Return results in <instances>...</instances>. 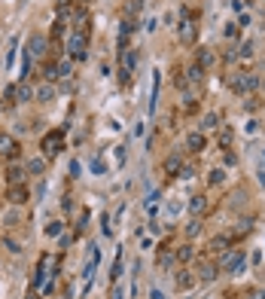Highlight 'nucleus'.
<instances>
[{"instance_id":"1","label":"nucleus","mask_w":265,"mask_h":299,"mask_svg":"<svg viewBox=\"0 0 265 299\" xmlns=\"http://www.w3.org/2000/svg\"><path fill=\"white\" fill-rule=\"evenodd\" d=\"M216 266H220V272H229V275H244L247 272V257H244L241 247H229L220 254Z\"/></svg>"},{"instance_id":"2","label":"nucleus","mask_w":265,"mask_h":299,"mask_svg":"<svg viewBox=\"0 0 265 299\" xmlns=\"http://www.w3.org/2000/svg\"><path fill=\"white\" fill-rule=\"evenodd\" d=\"M64 150V129H52V131H46L43 134V141H40V153L43 159H55Z\"/></svg>"},{"instance_id":"3","label":"nucleus","mask_w":265,"mask_h":299,"mask_svg":"<svg viewBox=\"0 0 265 299\" xmlns=\"http://www.w3.org/2000/svg\"><path fill=\"white\" fill-rule=\"evenodd\" d=\"M177 37L183 46H195V37H198V25H195V19L186 6H183V13H180V25H177Z\"/></svg>"},{"instance_id":"4","label":"nucleus","mask_w":265,"mask_h":299,"mask_svg":"<svg viewBox=\"0 0 265 299\" xmlns=\"http://www.w3.org/2000/svg\"><path fill=\"white\" fill-rule=\"evenodd\" d=\"M229 86H232L235 95H253V92L259 89V76L256 74H235L229 79Z\"/></svg>"},{"instance_id":"5","label":"nucleus","mask_w":265,"mask_h":299,"mask_svg":"<svg viewBox=\"0 0 265 299\" xmlns=\"http://www.w3.org/2000/svg\"><path fill=\"white\" fill-rule=\"evenodd\" d=\"M0 156L9 159V162H16V159L21 156V144L9 131H0Z\"/></svg>"},{"instance_id":"6","label":"nucleus","mask_w":265,"mask_h":299,"mask_svg":"<svg viewBox=\"0 0 265 299\" xmlns=\"http://www.w3.org/2000/svg\"><path fill=\"white\" fill-rule=\"evenodd\" d=\"M28 199H31V189L25 187V183H9L6 187V202L9 205L21 208V205H28Z\"/></svg>"},{"instance_id":"7","label":"nucleus","mask_w":265,"mask_h":299,"mask_svg":"<svg viewBox=\"0 0 265 299\" xmlns=\"http://www.w3.org/2000/svg\"><path fill=\"white\" fill-rule=\"evenodd\" d=\"M216 272H220V266H216L213 260H207V257L195 260V275H198V281H213Z\"/></svg>"},{"instance_id":"8","label":"nucleus","mask_w":265,"mask_h":299,"mask_svg":"<svg viewBox=\"0 0 265 299\" xmlns=\"http://www.w3.org/2000/svg\"><path fill=\"white\" fill-rule=\"evenodd\" d=\"M28 52H31V58H43L46 52H49V40H46V34H31V43H28Z\"/></svg>"},{"instance_id":"9","label":"nucleus","mask_w":265,"mask_h":299,"mask_svg":"<svg viewBox=\"0 0 265 299\" xmlns=\"http://www.w3.org/2000/svg\"><path fill=\"white\" fill-rule=\"evenodd\" d=\"M174 284H177V290H192L195 284H198V275H195V269H180L177 272V278H174Z\"/></svg>"},{"instance_id":"10","label":"nucleus","mask_w":265,"mask_h":299,"mask_svg":"<svg viewBox=\"0 0 265 299\" xmlns=\"http://www.w3.org/2000/svg\"><path fill=\"white\" fill-rule=\"evenodd\" d=\"M195 64L201 67V71H211V67L216 64V55H213V49H195Z\"/></svg>"},{"instance_id":"11","label":"nucleus","mask_w":265,"mask_h":299,"mask_svg":"<svg viewBox=\"0 0 265 299\" xmlns=\"http://www.w3.org/2000/svg\"><path fill=\"white\" fill-rule=\"evenodd\" d=\"M46 269H49V257H40V262H37V272H34V281H31V287H34V290H37V287L40 284H46Z\"/></svg>"},{"instance_id":"12","label":"nucleus","mask_w":265,"mask_h":299,"mask_svg":"<svg viewBox=\"0 0 265 299\" xmlns=\"http://www.w3.org/2000/svg\"><path fill=\"white\" fill-rule=\"evenodd\" d=\"M6 180L9 183H25L28 180V168L25 165H9L6 168Z\"/></svg>"},{"instance_id":"13","label":"nucleus","mask_w":265,"mask_h":299,"mask_svg":"<svg viewBox=\"0 0 265 299\" xmlns=\"http://www.w3.org/2000/svg\"><path fill=\"white\" fill-rule=\"evenodd\" d=\"M28 101H34V89L28 83H18L16 86V104H28Z\"/></svg>"},{"instance_id":"14","label":"nucleus","mask_w":265,"mask_h":299,"mask_svg":"<svg viewBox=\"0 0 265 299\" xmlns=\"http://www.w3.org/2000/svg\"><path fill=\"white\" fill-rule=\"evenodd\" d=\"M229 244H232V235H216V238L211 241V254L220 257L223 250H229Z\"/></svg>"},{"instance_id":"15","label":"nucleus","mask_w":265,"mask_h":299,"mask_svg":"<svg viewBox=\"0 0 265 299\" xmlns=\"http://www.w3.org/2000/svg\"><path fill=\"white\" fill-rule=\"evenodd\" d=\"M174 262H177V260H174V250H171V247L165 244L162 250H159V269H162V272H165L168 266H174Z\"/></svg>"},{"instance_id":"16","label":"nucleus","mask_w":265,"mask_h":299,"mask_svg":"<svg viewBox=\"0 0 265 299\" xmlns=\"http://www.w3.org/2000/svg\"><path fill=\"white\" fill-rule=\"evenodd\" d=\"M28 174H34V177H40L43 174V171H46V159L43 156H37V159H28Z\"/></svg>"},{"instance_id":"17","label":"nucleus","mask_w":265,"mask_h":299,"mask_svg":"<svg viewBox=\"0 0 265 299\" xmlns=\"http://www.w3.org/2000/svg\"><path fill=\"white\" fill-rule=\"evenodd\" d=\"M180 168H183V156H177V153H174V156H168V159H165V171H168L171 177L180 174Z\"/></svg>"},{"instance_id":"18","label":"nucleus","mask_w":265,"mask_h":299,"mask_svg":"<svg viewBox=\"0 0 265 299\" xmlns=\"http://www.w3.org/2000/svg\"><path fill=\"white\" fill-rule=\"evenodd\" d=\"M186 147L192 150V153H201V150H204V134H201V131H192V134L186 137Z\"/></svg>"},{"instance_id":"19","label":"nucleus","mask_w":265,"mask_h":299,"mask_svg":"<svg viewBox=\"0 0 265 299\" xmlns=\"http://www.w3.org/2000/svg\"><path fill=\"white\" fill-rule=\"evenodd\" d=\"M192 257H195V247H192V244H180V247L174 250V260H177V262H189Z\"/></svg>"},{"instance_id":"20","label":"nucleus","mask_w":265,"mask_h":299,"mask_svg":"<svg viewBox=\"0 0 265 299\" xmlns=\"http://www.w3.org/2000/svg\"><path fill=\"white\" fill-rule=\"evenodd\" d=\"M204 208H207V199H204V195H192V199H189V211H192L195 217H201Z\"/></svg>"},{"instance_id":"21","label":"nucleus","mask_w":265,"mask_h":299,"mask_svg":"<svg viewBox=\"0 0 265 299\" xmlns=\"http://www.w3.org/2000/svg\"><path fill=\"white\" fill-rule=\"evenodd\" d=\"M34 98H37V101H46V104H49V101L55 98V89H52L49 83H43V86H40L37 92H34Z\"/></svg>"},{"instance_id":"22","label":"nucleus","mask_w":265,"mask_h":299,"mask_svg":"<svg viewBox=\"0 0 265 299\" xmlns=\"http://www.w3.org/2000/svg\"><path fill=\"white\" fill-rule=\"evenodd\" d=\"M43 79H46V83H55V79H58V64H55V61L43 64Z\"/></svg>"},{"instance_id":"23","label":"nucleus","mask_w":265,"mask_h":299,"mask_svg":"<svg viewBox=\"0 0 265 299\" xmlns=\"http://www.w3.org/2000/svg\"><path fill=\"white\" fill-rule=\"evenodd\" d=\"M159 86H162V76L159 71L153 74V101H149V113H156V104H159Z\"/></svg>"},{"instance_id":"24","label":"nucleus","mask_w":265,"mask_h":299,"mask_svg":"<svg viewBox=\"0 0 265 299\" xmlns=\"http://www.w3.org/2000/svg\"><path fill=\"white\" fill-rule=\"evenodd\" d=\"M141 16V0H128V6H125V21H134Z\"/></svg>"},{"instance_id":"25","label":"nucleus","mask_w":265,"mask_h":299,"mask_svg":"<svg viewBox=\"0 0 265 299\" xmlns=\"http://www.w3.org/2000/svg\"><path fill=\"white\" fill-rule=\"evenodd\" d=\"M122 266H125V260H122V250L116 254V262H113V272H110V281L116 284L119 281V275H122Z\"/></svg>"},{"instance_id":"26","label":"nucleus","mask_w":265,"mask_h":299,"mask_svg":"<svg viewBox=\"0 0 265 299\" xmlns=\"http://www.w3.org/2000/svg\"><path fill=\"white\" fill-rule=\"evenodd\" d=\"M223 180H226V171L223 168H213L211 174H207V183H211V187H220Z\"/></svg>"},{"instance_id":"27","label":"nucleus","mask_w":265,"mask_h":299,"mask_svg":"<svg viewBox=\"0 0 265 299\" xmlns=\"http://www.w3.org/2000/svg\"><path fill=\"white\" fill-rule=\"evenodd\" d=\"M232 137H235V134H232V129H229V125H223V131H220V147H223V150H229V147H232Z\"/></svg>"},{"instance_id":"28","label":"nucleus","mask_w":265,"mask_h":299,"mask_svg":"<svg viewBox=\"0 0 265 299\" xmlns=\"http://www.w3.org/2000/svg\"><path fill=\"white\" fill-rule=\"evenodd\" d=\"M116 83H119V86H128V83H131V71H128V67H122V64H119V71H116Z\"/></svg>"},{"instance_id":"29","label":"nucleus","mask_w":265,"mask_h":299,"mask_svg":"<svg viewBox=\"0 0 265 299\" xmlns=\"http://www.w3.org/2000/svg\"><path fill=\"white\" fill-rule=\"evenodd\" d=\"M201 129H207V131H211V129H220V116H216V113H207L204 122H201Z\"/></svg>"},{"instance_id":"30","label":"nucleus","mask_w":265,"mask_h":299,"mask_svg":"<svg viewBox=\"0 0 265 299\" xmlns=\"http://www.w3.org/2000/svg\"><path fill=\"white\" fill-rule=\"evenodd\" d=\"M71 71H73V61H71V58H64V61H58V79H64V76H71Z\"/></svg>"},{"instance_id":"31","label":"nucleus","mask_w":265,"mask_h":299,"mask_svg":"<svg viewBox=\"0 0 265 299\" xmlns=\"http://www.w3.org/2000/svg\"><path fill=\"white\" fill-rule=\"evenodd\" d=\"M235 52H238V58H250V55H253V43H250V40H244Z\"/></svg>"},{"instance_id":"32","label":"nucleus","mask_w":265,"mask_h":299,"mask_svg":"<svg viewBox=\"0 0 265 299\" xmlns=\"http://www.w3.org/2000/svg\"><path fill=\"white\" fill-rule=\"evenodd\" d=\"M16 52H18V37H13V40H9V52H6V67L16 61Z\"/></svg>"},{"instance_id":"33","label":"nucleus","mask_w":265,"mask_h":299,"mask_svg":"<svg viewBox=\"0 0 265 299\" xmlns=\"http://www.w3.org/2000/svg\"><path fill=\"white\" fill-rule=\"evenodd\" d=\"M201 76H204V71L192 61V64H189V83H201Z\"/></svg>"},{"instance_id":"34","label":"nucleus","mask_w":265,"mask_h":299,"mask_svg":"<svg viewBox=\"0 0 265 299\" xmlns=\"http://www.w3.org/2000/svg\"><path fill=\"white\" fill-rule=\"evenodd\" d=\"M61 229H64V226H61L58 220H52L49 226H46V235H49V238H55V235H61Z\"/></svg>"},{"instance_id":"35","label":"nucleus","mask_w":265,"mask_h":299,"mask_svg":"<svg viewBox=\"0 0 265 299\" xmlns=\"http://www.w3.org/2000/svg\"><path fill=\"white\" fill-rule=\"evenodd\" d=\"M198 232H201V220H198V217H195V220H192V223L186 226V235H198Z\"/></svg>"},{"instance_id":"36","label":"nucleus","mask_w":265,"mask_h":299,"mask_svg":"<svg viewBox=\"0 0 265 299\" xmlns=\"http://www.w3.org/2000/svg\"><path fill=\"white\" fill-rule=\"evenodd\" d=\"M91 171H95V174H104V171H107V165H104L101 159H91Z\"/></svg>"},{"instance_id":"37","label":"nucleus","mask_w":265,"mask_h":299,"mask_svg":"<svg viewBox=\"0 0 265 299\" xmlns=\"http://www.w3.org/2000/svg\"><path fill=\"white\" fill-rule=\"evenodd\" d=\"M238 28H250V16H247V13L238 16Z\"/></svg>"},{"instance_id":"38","label":"nucleus","mask_w":265,"mask_h":299,"mask_svg":"<svg viewBox=\"0 0 265 299\" xmlns=\"http://www.w3.org/2000/svg\"><path fill=\"white\" fill-rule=\"evenodd\" d=\"M3 244H6V247H9V250H13V254H18V250H21V247H18V244H16V241H13V238H3Z\"/></svg>"},{"instance_id":"39","label":"nucleus","mask_w":265,"mask_h":299,"mask_svg":"<svg viewBox=\"0 0 265 299\" xmlns=\"http://www.w3.org/2000/svg\"><path fill=\"white\" fill-rule=\"evenodd\" d=\"M226 37H229V40L238 37V25H226Z\"/></svg>"},{"instance_id":"40","label":"nucleus","mask_w":265,"mask_h":299,"mask_svg":"<svg viewBox=\"0 0 265 299\" xmlns=\"http://www.w3.org/2000/svg\"><path fill=\"white\" fill-rule=\"evenodd\" d=\"M125 156H128V153H125V144L116 147V159H119V162H125Z\"/></svg>"},{"instance_id":"41","label":"nucleus","mask_w":265,"mask_h":299,"mask_svg":"<svg viewBox=\"0 0 265 299\" xmlns=\"http://www.w3.org/2000/svg\"><path fill=\"white\" fill-rule=\"evenodd\" d=\"M149 299H165V293H162V290H156V287H153V290H149Z\"/></svg>"},{"instance_id":"42","label":"nucleus","mask_w":265,"mask_h":299,"mask_svg":"<svg viewBox=\"0 0 265 299\" xmlns=\"http://www.w3.org/2000/svg\"><path fill=\"white\" fill-rule=\"evenodd\" d=\"M71 177H79V162H71Z\"/></svg>"},{"instance_id":"43","label":"nucleus","mask_w":265,"mask_h":299,"mask_svg":"<svg viewBox=\"0 0 265 299\" xmlns=\"http://www.w3.org/2000/svg\"><path fill=\"white\" fill-rule=\"evenodd\" d=\"M247 299H265V290H256V293H250Z\"/></svg>"},{"instance_id":"44","label":"nucleus","mask_w":265,"mask_h":299,"mask_svg":"<svg viewBox=\"0 0 265 299\" xmlns=\"http://www.w3.org/2000/svg\"><path fill=\"white\" fill-rule=\"evenodd\" d=\"M28 299H37V290H31V293H28Z\"/></svg>"},{"instance_id":"45","label":"nucleus","mask_w":265,"mask_h":299,"mask_svg":"<svg viewBox=\"0 0 265 299\" xmlns=\"http://www.w3.org/2000/svg\"><path fill=\"white\" fill-rule=\"evenodd\" d=\"M262 159H265V150H262Z\"/></svg>"}]
</instances>
